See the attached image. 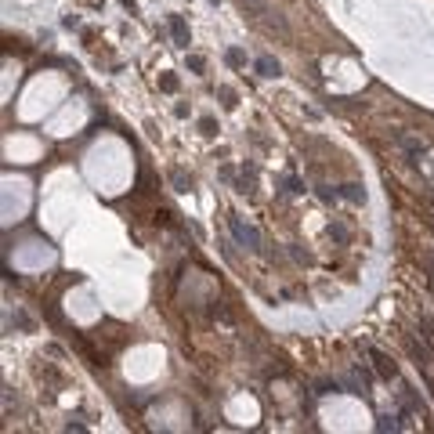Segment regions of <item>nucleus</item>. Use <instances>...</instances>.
I'll return each mask as SVG.
<instances>
[{
	"instance_id": "dca6fc26",
	"label": "nucleus",
	"mask_w": 434,
	"mask_h": 434,
	"mask_svg": "<svg viewBox=\"0 0 434 434\" xmlns=\"http://www.w3.org/2000/svg\"><path fill=\"white\" fill-rule=\"evenodd\" d=\"M380 430H398V423H394V420H387V416H384V420H380Z\"/></svg>"
},
{
	"instance_id": "f8f14e48",
	"label": "nucleus",
	"mask_w": 434,
	"mask_h": 434,
	"mask_svg": "<svg viewBox=\"0 0 434 434\" xmlns=\"http://www.w3.org/2000/svg\"><path fill=\"white\" fill-rule=\"evenodd\" d=\"M199 127H203V134H217V123L210 120V116H207V120H199Z\"/></svg>"
},
{
	"instance_id": "423d86ee",
	"label": "nucleus",
	"mask_w": 434,
	"mask_h": 434,
	"mask_svg": "<svg viewBox=\"0 0 434 434\" xmlns=\"http://www.w3.org/2000/svg\"><path fill=\"white\" fill-rule=\"evenodd\" d=\"M373 359H376V369H380V376H394V362H387L384 354H376V351H373Z\"/></svg>"
},
{
	"instance_id": "9b49d317",
	"label": "nucleus",
	"mask_w": 434,
	"mask_h": 434,
	"mask_svg": "<svg viewBox=\"0 0 434 434\" xmlns=\"http://www.w3.org/2000/svg\"><path fill=\"white\" fill-rule=\"evenodd\" d=\"M160 87H163V91H177V76H163Z\"/></svg>"
},
{
	"instance_id": "f257e3e1",
	"label": "nucleus",
	"mask_w": 434,
	"mask_h": 434,
	"mask_svg": "<svg viewBox=\"0 0 434 434\" xmlns=\"http://www.w3.org/2000/svg\"><path fill=\"white\" fill-rule=\"evenodd\" d=\"M170 36H174L177 47H188V25H185L181 15H170Z\"/></svg>"
},
{
	"instance_id": "7ed1b4c3",
	"label": "nucleus",
	"mask_w": 434,
	"mask_h": 434,
	"mask_svg": "<svg viewBox=\"0 0 434 434\" xmlns=\"http://www.w3.org/2000/svg\"><path fill=\"white\" fill-rule=\"evenodd\" d=\"M232 232L239 235V239H243L246 246H257V232H253V228H246V224H243L239 217H232Z\"/></svg>"
},
{
	"instance_id": "f3484780",
	"label": "nucleus",
	"mask_w": 434,
	"mask_h": 434,
	"mask_svg": "<svg viewBox=\"0 0 434 434\" xmlns=\"http://www.w3.org/2000/svg\"><path fill=\"white\" fill-rule=\"evenodd\" d=\"M427 264H430V268H434V250H430V253H427Z\"/></svg>"
},
{
	"instance_id": "39448f33",
	"label": "nucleus",
	"mask_w": 434,
	"mask_h": 434,
	"mask_svg": "<svg viewBox=\"0 0 434 434\" xmlns=\"http://www.w3.org/2000/svg\"><path fill=\"white\" fill-rule=\"evenodd\" d=\"M402 145H405V152L413 156V163H420V156H423V145H420V141H413V138H402Z\"/></svg>"
},
{
	"instance_id": "2eb2a0df",
	"label": "nucleus",
	"mask_w": 434,
	"mask_h": 434,
	"mask_svg": "<svg viewBox=\"0 0 434 434\" xmlns=\"http://www.w3.org/2000/svg\"><path fill=\"white\" fill-rule=\"evenodd\" d=\"M286 192H304V188H300V181H297V177H286Z\"/></svg>"
},
{
	"instance_id": "9d476101",
	"label": "nucleus",
	"mask_w": 434,
	"mask_h": 434,
	"mask_svg": "<svg viewBox=\"0 0 434 434\" xmlns=\"http://www.w3.org/2000/svg\"><path fill=\"white\" fill-rule=\"evenodd\" d=\"M224 62H228V65H243V51H239V47H232V51L224 55Z\"/></svg>"
},
{
	"instance_id": "20e7f679",
	"label": "nucleus",
	"mask_w": 434,
	"mask_h": 434,
	"mask_svg": "<svg viewBox=\"0 0 434 434\" xmlns=\"http://www.w3.org/2000/svg\"><path fill=\"white\" fill-rule=\"evenodd\" d=\"M340 195H344L347 203H366V188H362V185H344Z\"/></svg>"
},
{
	"instance_id": "6e6552de",
	"label": "nucleus",
	"mask_w": 434,
	"mask_h": 434,
	"mask_svg": "<svg viewBox=\"0 0 434 434\" xmlns=\"http://www.w3.org/2000/svg\"><path fill=\"white\" fill-rule=\"evenodd\" d=\"M243 8H250L253 15H268V0H243Z\"/></svg>"
},
{
	"instance_id": "1a4fd4ad",
	"label": "nucleus",
	"mask_w": 434,
	"mask_h": 434,
	"mask_svg": "<svg viewBox=\"0 0 434 434\" xmlns=\"http://www.w3.org/2000/svg\"><path fill=\"white\" fill-rule=\"evenodd\" d=\"M329 235H333L337 243H347V228L344 224H329Z\"/></svg>"
},
{
	"instance_id": "f03ea898",
	"label": "nucleus",
	"mask_w": 434,
	"mask_h": 434,
	"mask_svg": "<svg viewBox=\"0 0 434 434\" xmlns=\"http://www.w3.org/2000/svg\"><path fill=\"white\" fill-rule=\"evenodd\" d=\"M257 72H261V76H279V72H283V65H279V58L261 55V58H257Z\"/></svg>"
},
{
	"instance_id": "ddd939ff",
	"label": "nucleus",
	"mask_w": 434,
	"mask_h": 434,
	"mask_svg": "<svg viewBox=\"0 0 434 434\" xmlns=\"http://www.w3.org/2000/svg\"><path fill=\"white\" fill-rule=\"evenodd\" d=\"M203 65H207V62H203L199 55H192V58H188V69H195V72H203Z\"/></svg>"
},
{
	"instance_id": "4468645a",
	"label": "nucleus",
	"mask_w": 434,
	"mask_h": 434,
	"mask_svg": "<svg viewBox=\"0 0 434 434\" xmlns=\"http://www.w3.org/2000/svg\"><path fill=\"white\" fill-rule=\"evenodd\" d=\"M319 195H322V199H326V203H329V199H337V195H340V192H329V188H326V185H319Z\"/></svg>"
},
{
	"instance_id": "0eeeda50",
	"label": "nucleus",
	"mask_w": 434,
	"mask_h": 434,
	"mask_svg": "<svg viewBox=\"0 0 434 434\" xmlns=\"http://www.w3.org/2000/svg\"><path fill=\"white\" fill-rule=\"evenodd\" d=\"M170 181H174V188H177V192H188V188H192V181H188L181 170H174V174H170Z\"/></svg>"
}]
</instances>
